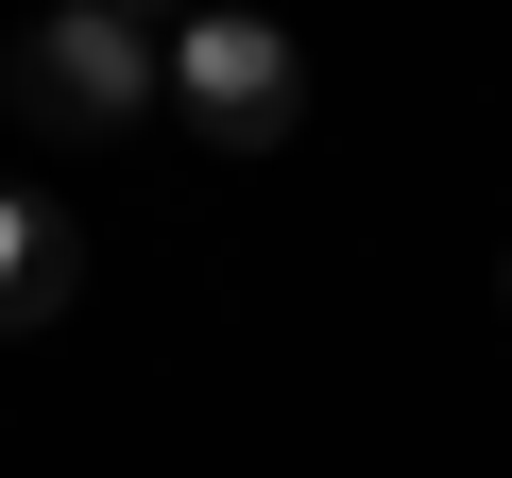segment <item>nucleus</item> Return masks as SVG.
Segmentation results:
<instances>
[{
    "mask_svg": "<svg viewBox=\"0 0 512 478\" xmlns=\"http://www.w3.org/2000/svg\"><path fill=\"white\" fill-rule=\"evenodd\" d=\"M171 69H154V35L137 18H103V0H52V18L0 52V103H18L35 137H137V103H154Z\"/></svg>",
    "mask_w": 512,
    "mask_h": 478,
    "instance_id": "nucleus-1",
    "label": "nucleus"
},
{
    "mask_svg": "<svg viewBox=\"0 0 512 478\" xmlns=\"http://www.w3.org/2000/svg\"><path fill=\"white\" fill-rule=\"evenodd\" d=\"M171 103H188V137H222V154H274V137H291V103H308V69H291V35H274V18L188 0V35H171Z\"/></svg>",
    "mask_w": 512,
    "mask_h": 478,
    "instance_id": "nucleus-2",
    "label": "nucleus"
},
{
    "mask_svg": "<svg viewBox=\"0 0 512 478\" xmlns=\"http://www.w3.org/2000/svg\"><path fill=\"white\" fill-rule=\"evenodd\" d=\"M69 274H86V222H69V205H35V188H0V342L52 325V308H69Z\"/></svg>",
    "mask_w": 512,
    "mask_h": 478,
    "instance_id": "nucleus-3",
    "label": "nucleus"
},
{
    "mask_svg": "<svg viewBox=\"0 0 512 478\" xmlns=\"http://www.w3.org/2000/svg\"><path fill=\"white\" fill-rule=\"evenodd\" d=\"M103 18H137V35H154V18H188V0H103Z\"/></svg>",
    "mask_w": 512,
    "mask_h": 478,
    "instance_id": "nucleus-4",
    "label": "nucleus"
},
{
    "mask_svg": "<svg viewBox=\"0 0 512 478\" xmlns=\"http://www.w3.org/2000/svg\"><path fill=\"white\" fill-rule=\"evenodd\" d=\"M495 291H512V274H495Z\"/></svg>",
    "mask_w": 512,
    "mask_h": 478,
    "instance_id": "nucleus-5",
    "label": "nucleus"
}]
</instances>
